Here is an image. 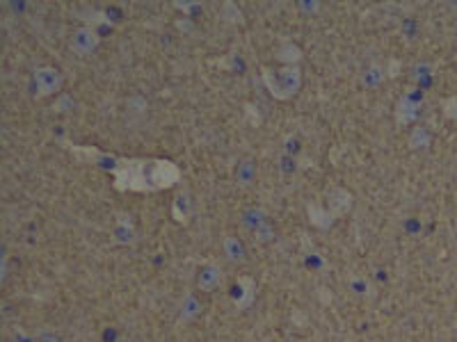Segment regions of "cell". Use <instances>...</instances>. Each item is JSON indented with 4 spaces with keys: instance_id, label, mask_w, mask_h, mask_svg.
Here are the masks:
<instances>
[{
    "instance_id": "obj_14",
    "label": "cell",
    "mask_w": 457,
    "mask_h": 342,
    "mask_svg": "<svg viewBox=\"0 0 457 342\" xmlns=\"http://www.w3.org/2000/svg\"><path fill=\"white\" fill-rule=\"evenodd\" d=\"M192 210V205H190V196L186 192H181L177 198H174V203H172V215L177 217V222H186L188 215Z\"/></svg>"
},
{
    "instance_id": "obj_7",
    "label": "cell",
    "mask_w": 457,
    "mask_h": 342,
    "mask_svg": "<svg viewBox=\"0 0 457 342\" xmlns=\"http://www.w3.org/2000/svg\"><path fill=\"white\" fill-rule=\"evenodd\" d=\"M419 107H421V98L411 96V90H409L396 105V121L398 124H411V121L419 117Z\"/></svg>"
},
{
    "instance_id": "obj_6",
    "label": "cell",
    "mask_w": 457,
    "mask_h": 342,
    "mask_svg": "<svg viewBox=\"0 0 457 342\" xmlns=\"http://www.w3.org/2000/svg\"><path fill=\"white\" fill-rule=\"evenodd\" d=\"M352 208V194L345 190V187H332L327 192V210L332 213V217H341Z\"/></svg>"
},
{
    "instance_id": "obj_8",
    "label": "cell",
    "mask_w": 457,
    "mask_h": 342,
    "mask_svg": "<svg viewBox=\"0 0 457 342\" xmlns=\"http://www.w3.org/2000/svg\"><path fill=\"white\" fill-rule=\"evenodd\" d=\"M254 299H256V285L249 277H243L241 279V294H236V299H233L236 311H245V308H249L254 304Z\"/></svg>"
},
{
    "instance_id": "obj_24",
    "label": "cell",
    "mask_w": 457,
    "mask_h": 342,
    "mask_svg": "<svg viewBox=\"0 0 457 342\" xmlns=\"http://www.w3.org/2000/svg\"><path fill=\"white\" fill-rule=\"evenodd\" d=\"M254 235H256V240H258V242H268V240L272 237V228H270L268 224H263V226H261V228L256 230Z\"/></svg>"
},
{
    "instance_id": "obj_22",
    "label": "cell",
    "mask_w": 457,
    "mask_h": 342,
    "mask_svg": "<svg viewBox=\"0 0 457 342\" xmlns=\"http://www.w3.org/2000/svg\"><path fill=\"white\" fill-rule=\"evenodd\" d=\"M443 114L448 119H457V96H451L443 101Z\"/></svg>"
},
{
    "instance_id": "obj_13",
    "label": "cell",
    "mask_w": 457,
    "mask_h": 342,
    "mask_svg": "<svg viewBox=\"0 0 457 342\" xmlns=\"http://www.w3.org/2000/svg\"><path fill=\"white\" fill-rule=\"evenodd\" d=\"M277 60L284 62V66H298V62L302 60V50H300L293 41H286L284 46L279 48Z\"/></svg>"
},
{
    "instance_id": "obj_26",
    "label": "cell",
    "mask_w": 457,
    "mask_h": 342,
    "mask_svg": "<svg viewBox=\"0 0 457 342\" xmlns=\"http://www.w3.org/2000/svg\"><path fill=\"white\" fill-rule=\"evenodd\" d=\"M455 62H457V58H455Z\"/></svg>"
},
{
    "instance_id": "obj_5",
    "label": "cell",
    "mask_w": 457,
    "mask_h": 342,
    "mask_svg": "<svg viewBox=\"0 0 457 342\" xmlns=\"http://www.w3.org/2000/svg\"><path fill=\"white\" fill-rule=\"evenodd\" d=\"M96 46H99V35L94 32V28H78L73 32V37H71V48L73 53H78V55H90L96 50Z\"/></svg>"
},
{
    "instance_id": "obj_4",
    "label": "cell",
    "mask_w": 457,
    "mask_h": 342,
    "mask_svg": "<svg viewBox=\"0 0 457 342\" xmlns=\"http://www.w3.org/2000/svg\"><path fill=\"white\" fill-rule=\"evenodd\" d=\"M62 85L60 71H56L53 66H39L35 69V87H37V96H48L56 94Z\"/></svg>"
},
{
    "instance_id": "obj_18",
    "label": "cell",
    "mask_w": 457,
    "mask_h": 342,
    "mask_svg": "<svg viewBox=\"0 0 457 342\" xmlns=\"http://www.w3.org/2000/svg\"><path fill=\"white\" fill-rule=\"evenodd\" d=\"M71 151L78 156L80 160H87V162H94V160H101L103 156L96 149H92V146H71Z\"/></svg>"
},
{
    "instance_id": "obj_2",
    "label": "cell",
    "mask_w": 457,
    "mask_h": 342,
    "mask_svg": "<svg viewBox=\"0 0 457 342\" xmlns=\"http://www.w3.org/2000/svg\"><path fill=\"white\" fill-rule=\"evenodd\" d=\"M263 82L268 87V92L275 98H290L300 90L302 73L298 66H284L281 71L263 69Z\"/></svg>"
},
{
    "instance_id": "obj_10",
    "label": "cell",
    "mask_w": 457,
    "mask_h": 342,
    "mask_svg": "<svg viewBox=\"0 0 457 342\" xmlns=\"http://www.w3.org/2000/svg\"><path fill=\"white\" fill-rule=\"evenodd\" d=\"M115 235H117V242H122V245H133L135 242V226H133V219L128 215H117V228H115Z\"/></svg>"
},
{
    "instance_id": "obj_23",
    "label": "cell",
    "mask_w": 457,
    "mask_h": 342,
    "mask_svg": "<svg viewBox=\"0 0 457 342\" xmlns=\"http://www.w3.org/2000/svg\"><path fill=\"white\" fill-rule=\"evenodd\" d=\"M37 340H39V342H60V340H58V336L53 333L51 328H41V331H37Z\"/></svg>"
},
{
    "instance_id": "obj_9",
    "label": "cell",
    "mask_w": 457,
    "mask_h": 342,
    "mask_svg": "<svg viewBox=\"0 0 457 342\" xmlns=\"http://www.w3.org/2000/svg\"><path fill=\"white\" fill-rule=\"evenodd\" d=\"M220 281H222V269H220V264H215V262L206 264V267L201 269V274H199V290L211 292V290L217 288V285H220Z\"/></svg>"
},
{
    "instance_id": "obj_21",
    "label": "cell",
    "mask_w": 457,
    "mask_h": 342,
    "mask_svg": "<svg viewBox=\"0 0 457 342\" xmlns=\"http://www.w3.org/2000/svg\"><path fill=\"white\" fill-rule=\"evenodd\" d=\"M350 285L357 294H371V285H368V281H364V277H352Z\"/></svg>"
},
{
    "instance_id": "obj_12",
    "label": "cell",
    "mask_w": 457,
    "mask_h": 342,
    "mask_svg": "<svg viewBox=\"0 0 457 342\" xmlns=\"http://www.w3.org/2000/svg\"><path fill=\"white\" fill-rule=\"evenodd\" d=\"M199 311H201V304L197 296H192L190 292L183 294V299L179 304V317L183 322H192V319L199 315Z\"/></svg>"
},
{
    "instance_id": "obj_25",
    "label": "cell",
    "mask_w": 457,
    "mask_h": 342,
    "mask_svg": "<svg viewBox=\"0 0 457 342\" xmlns=\"http://www.w3.org/2000/svg\"><path fill=\"white\" fill-rule=\"evenodd\" d=\"M398 71H400V62H391L389 64V75H394V78H396Z\"/></svg>"
},
{
    "instance_id": "obj_16",
    "label": "cell",
    "mask_w": 457,
    "mask_h": 342,
    "mask_svg": "<svg viewBox=\"0 0 457 342\" xmlns=\"http://www.w3.org/2000/svg\"><path fill=\"white\" fill-rule=\"evenodd\" d=\"M224 253H226L231 262H243V258H245L243 245H241V240H238V237H224Z\"/></svg>"
},
{
    "instance_id": "obj_20",
    "label": "cell",
    "mask_w": 457,
    "mask_h": 342,
    "mask_svg": "<svg viewBox=\"0 0 457 342\" xmlns=\"http://www.w3.org/2000/svg\"><path fill=\"white\" fill-rule=\"evenodd\" d=\"M222 16H224V18H231L233 23H241V21H243L241 9H238L233 3H224V5H222Z\"/></svg>"
},
{
    "instance_id": "obj_1",
    "label": "cell",
    "mask_w": 457,
    "mask_h": 342,
    "mask_svg": "<svg viewBox=\"0 0 457 342\" xmlns=\"http://www.w3.org/2000/svg\"><path fill=\"white\" fill-rule=\"evenodd\" d=\"M110 171L119 192H154L149 185V160H119Z\"/></svg>"
},
{
    "instance_id": "obj_17",
    "label": "cell",
    "mask_w": 457,
    "mask_h": 342,
    "mask_svg": "<svg viewBox=\"0 0 457 342\" xmlns=\"http://www.w3.org/2000/svg\"><path fill=\"white\" fill-rule=\"evenodd\" d=\"M245 228H249L252 233H256V230L266 224V215L261 213V210H249L247 215H245Z\"/></svg>"
},
{
    "instance_id": "obj_15",
    "label": "cell",
    "mask_w": 457,
    "mask_h": 342,
    "mask_svg": "<svg viewBox=\"0 0 457 342\" xmlns=\"http://www.w3.org/2000/svg\"><path fill=\"white\" fill-rule=\"evenodd\" d=\"M432 144V135L426 130V128H414L411 130V135H409V149H414V151H423V149H428Z\"/></svg>"
},
{
    "instance_id": "obj_11",
    "label": "cell",
    "mask_w": 457,
    "mask_h": 342,
    "mask_svg": "<svg viewBox=\"0 0 457 342\" xmlns=\"http://www.w3.org/2000/svg\"><path fill=\"white\" fill-rule=\"evenodd\" d=\"M307 213H309V219H311V224L315 228H320V230L332 228L334 217H332V213L327 210V208H320L318 203H309L307 205Z\"/></svg>"
},
{
    "instance_id": "obj_19",
    "label": "cell",
    "mask_w": 457,
    "mask_h": 342,
    "mask_svg": "<svg viewBox=\"0 0 457 342\" xmlns=\"http://www.w3.org/2000/svg\"><path fill=\"white\" fill-rule=\"evenodd\" d=\"M83 21L87 23V28H92V26H101V23H105V16L99 12V9L87 7L85 12H83Z\"/></svg>"
},
{
    "instance_id": "obj_3",
    "label": "cell",
    "mask_w": 457,
    "mask_h": 342,
    "mask_svg": "<svg viewBox=\"0 0 457 342\" xmlns=\"http://www.w3.org/2000/svg\"><path fill=\"white\" fill-rule=\"evenodd\" d=\"M181 181V169L169 160H149V185L151 190H167Z\"/></svg>"
}]
</instances>
